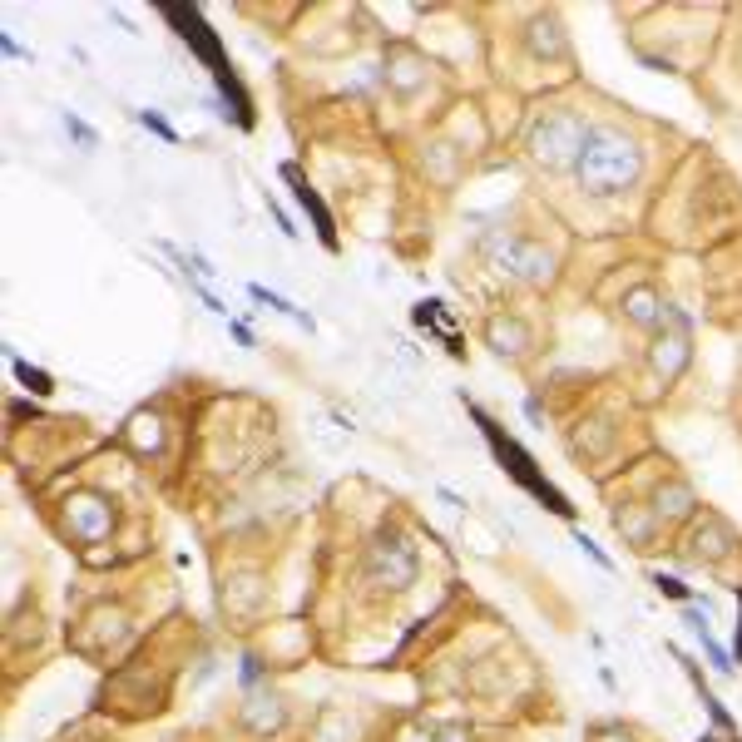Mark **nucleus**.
<instances>
[{"instance_id":"f257e3e1","label":"nucleus","mask_w":742,"mask_h":742,"mask_svg":"<svg viewBox=\"0 0 742 742\" xmlns=\"http://www.w3.org/2000/svg\"><path fill=\"white\" fill-rule=\"evenodd\" d=\"M643 168V154L629 134L619 129H584V144H579V158H574V174H579V188L609 198L619 188H629Z\"/></svg>"},{"instance_id":"f03ea898","label":"nucleus","mask_w":742,"mask_h":742,"mask_svg":"<svg viewBox=\"0 0 742 742\" xmlns=\"http://www.w3.org/2000/svg\"><path fill=\"white\" fill-rule=\"evenodd\" d=\"M475 421H480V431H485V441H490V445H495V455H500V460H505V470H510V475H514V480H520V485H524V490H530V495H540V500H550V510H559V514H569V505H564V495H559V490H554V485H550V480H544V475H534V460H530V455H524V451H520V445H514V441H510V435H500V425H495V421H490V416H475Z\"/></svg>"},{"instance_id":"7ed1b4c3","label":"nucleus","mask_w":742,"mask_h":742,"mask_svg":"<svg viewBox=\"0 0 742 742\" xmlns=\"http://www.w3.org/2000/svg\"><path fill=\"white\" fill-rule=\"evenodd\" d=\"M579 144H584V129L574 124L569 114H550L544 124H534V134H530V154L540 158L544 168H564L569 158H579Z\"/></svg>"},{"instance_id":"20e7f679","label":"nucleus","mask_w":742,"mask_h":742,"mask_svg":"<svg viewBox=\"0 0 742 742\" xmlns=\"http://www.w3.org/2000/svg\"><path fill=\"white\" fill-rule=\"evenodd\" d=\"M376 569L386 574L391 584H406L411 579V569H416V559H411V550H406V540H381L376 544Z\"/></svg>"},{"instance_id":"39448f33","label":"nucleus","mask_w":742,"mask_h":742,"mask_svg":"<svg viewBox=\"0 0 742 742\" xmlns=\"http://www.w3.org/2000/svg\"><path fill=\"white\" fill-rule=\"evenodd\" d=\"M629 317H633L639 326H653V322H658V312H653V292H633V297H629Z\"/></svg>"},{"instance_id":"423d86ee","label":"nucleus","mask_w":742,"mask_h":742,"mask_svg":"<svg viewBox=\"0 0 742 742\" xmlns=\"http://www.w3.org/2000/svg\"><path fill=\"white\" fill-rule=\"evenodd\" d=\"M10 366H15V376H20V381H25V386H30V391H40V396L49 391V376H45V371H35V366H25V362H20V356H15V362H10Z\"/></svg>"},{"instance_id":"0eeeda50","label":"nucleus","mask_w":742,"mask_h":742,"mask_svg":"<svg viewBox=\"0 0 742 742\" xmlns=\"http://www.w3.org/2000/svg\"><path fill=\"white\" fill-rule=\"evenodd\" d=\"M139 119H144V124H148V129H154V134H164V139H174V129H168V124H164V119H154V114H139Z\"/></svg>"},{"instance_id":"6e6552de","label":"nucleus","mask_w":742,"mask_h":742,"mask_svg":"<svg viewBox=\"0 0 742 742\" xmlns=\"http://www.w3.org/2000/svg\"><path fill=\"white\" fill-rule=\"evenodd\" d=\"M653 584H658V589L668 594V599H683V584H678V579H653Z\"/></svg>"}]
</instances>
